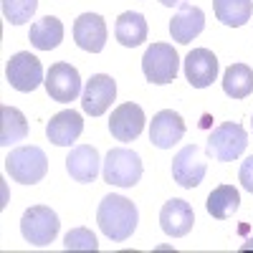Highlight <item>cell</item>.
<instances>
[{
	"label": "cell",
	"mask_w": 253,
	"mask_h": 253,
	"mask_svg": "<svg viewBox=\"0 0 253 253\" xmlns=\"http://www.w3.org/2000/svg\"><path fill=\"white\" fill-rule=\"evenodd\" d=\"M5 172L10 175V180H15L20 185H36L48 172V157L36 144L15 147L5 157Z\"/></svg>",
	"instance_id": "7a4b0ae2"
},
{
	"label": "cell",
	"mask_w": 253,
	"mask_h": 253,
	"mask_svg": "<svg viewBox=\"0 0 253 253\" xmlns=\"http://www.w3.org/2000/svg\"><path fill=\"white\" fill-rule=\"evenodd\" d=\"M58 228H61V220L48 205H33L20 218V233L31 246H38V248L53 243L58 236Z\"/></svg>",
	"instance_id": "5b68a950"
},
{
	"label": "cell",
	"mask_w": 253,
	"mask_h": 253,
	"mask_svg": "<svg viewBox=\"0 0 253 253\" xmlns=\"http://www.w3.org/2000/svg\"><path fill=\"white\" fill-rule=\"evenodd\" d=\"M142 71L150 84H172L180 71V56L170 43H152L142 56Z\"/></svg>",
	"instance_id": "8992f818"
},
{
	"label": "cell",
	"mask_w": 253,
	"mask_h": 253,
	"mask_svg": "<svg viewBox=\"0 0 253 253\" xmlns=\"http://www.w3.org/2000/svg\"><path fill=\"white\" fill-rule=\"evenodd\" d=\"M63 248L66 251H99V243L89 228H74L63 236Z\"/></svg>",
	"instance_id": "484cf974"
},
{
	"label": "cell",
	"mask_w": 253,
	"mask_h": 253,
	"mask_svg": "<svg viewBox=\"0 0 253 253\" xmlns=\"http://www.w3.org/2000/svg\"><path fill=\"white\" fill-rule=\"evenodd\" d=\"M185 137V122L177 112L162 109L150 122V142L160 150H170Z\"/></svg>",
	"instance_id": "5bb4252c"
},
{
	"label": "cell",
	"mask_w": 253,
	"mask_h": 253,
	"mask_svg": "<svg viewBox=\"0 0 253 253\" xmlns=\"http://www.w3.org/2000/svg\"><path fill=\"white\" fill-rule=\"evenodd\" d=\"M101 170V157L99 150L91 144H79L66 157V172L76 182H94Z\"/></svg>",
	"instance_id": "e0dca14e"
},
{
	"label": "cell",
	"mask_w": 253,
	"mask_h": 253,
	"mask_svg": "<svg viewBox=\"0 0 253 253\" xmlns=\"http://www.w3.org/2000/svg\"><path fill=\"white\" fill-rule=\"evenodd\" d=\"M193 223H195V213L190 203L180 200V198H172L167 200L160 210V228L165 230L170 238H182L193 230Z\"/></svg>",
	"instance_id": "9a60e30c"
},
{
	"label": "cell",
	"mask_w": 253,
	"mask_h": 253,
	"mask_svg": "<svg viewBox=\"0 0 253 253\" xmlns=\"http://www.w3.org/2000/svg\"><path fill=\"white\" fill-rule=\"evenodd\" d=\"M38 0H3V15L10 26H23L33 18Z\"/></svg>",
	"instance_id": "d4e9b609"
},
{
	"label": "cell",
	"mask_w": 253,
	"mask_h": 253,
	"mask_svg": "<svg viewBox=\"0 0 253 253\" xmlns=\"http://www.w3.org/2000/svg\"><path fill=\"white\" fill-rule=\"evenodd\" d=\"M28 137V122L15 107H0V147L18 144Z\"/></svg>",
	"instance_id": "ffe728a7"
},
{
	"label": "cell",
	"mask_w": 253,
	"mask_h": 253,
	"mask_svg": "<svg viewBox=\"0 0 253 253\" xmlns=\"http://www.w3.org/2000/svg\"><path fill=\"white\" fill-rule=\"evenodd\" d=\"M162 5H167V8H175V5H182L185 0H160Z\"/></svg>",
	"instance_id": "83f0119b"
},
{
	"label": "cell",
	"mask_w": 253,
	"mask_h": 253,
	"mask_svg": "<svg viewBox=\"0 0 253 253\" xmlns=\"http://www.w3.org/2000/svg\"><path fill=\"white\" fill-rule=\"evenodd\" d=\"M238 180L243 185V190L253 195V155H248L243 162H241V170H238Z\"/></svg>",
	"instance_id": "4316f807"
},
{
	"label": "cell",
	"mask_w": 253,
	"mask_h": 253,
	"mask_svg": "<svg viewBox=\"0 0 253 253\" xmlns=\"http://www.w3.org/2000/svg\"><path fill=\"white\" fill-rule=\"evenodd\" d=\"M251 248H253V238H251L248 243H243V246H241V251H251Z\"/></svg>",
	"instance_id": "f1b7e54d"
},
{
	"label": "cell",
	"mask_w": 253,
	"mask_h": 253,
	"mask_svg": "<svg viewBox=\"0 0 253 253\" xmlns=\"http://www.w3.org/2000/svg\"><path fill=\"white\" fill-rule=\"evenodd\" d=\"M213 10L223 26L241 28L253 15V0H213Z\"/></svg>",
	"instance_id": "7402d4cb"
},
{
	"label": "cell",
	"mask_w": 253,
	"mask_h": 253,
	"mask_svg": "<svg viewBox=\"0 0 253 253\" xmlns=\"http://www.w3.org/2000/svg\"><path fill=\"white\" fill-rule=\"evenodd\" d=\"M46 91L53 101H61V104H69L74 101L79 94H81V76L76 71V66L66 61H58L48 69L46 74Z\"/></svg>",
	"instance_id": "9c48e42d"
},
{
	"label": "cell",
	"mask_w": 253,
	"mask_h": 253,
	"mask_svg": "<svg viewBox=\"0 0 253 253\" xmlns=\"http://www.w3.org/2000/svg\"><path fill=\"white\" fill-rule=\"evenodd\" d=\"M74 41L81 51L101 53L107 46V23L99 13H84L74 23Z\"/></svg>",
	"instance_id": "4fadbf2b"
},
{
	"label": "cell",
	"mask_w": 253,
	"mask_h": 253,
	"mask_svg": "<svg viewBox=\"0 0 253 253\" xmlns=\"http://www.w3.org/2000/svg\"><path fill=\"white\" fill-rule=\"evenodd\" d=\"M28 41L38 51H53L63 41V23H61L56 15L41 18V20H36V23L31 26Z\"/></svg>",
	"instance_id": "44dd1931"
},
{
	"label": "cell",
	"mask_w": 253,
	"mask_h": 253,
	"mask_svg": "<svg viewBox=\"0 0 253 253\" xmlns=\"http://www.w3.org/2000/svg\"><path fill=\"white\" fill-rule=\"evenodd\" d=\"M248 147V134L238 122L218 124L208 137V155L215 162H233L238 160Z\"/></svg>",
	"instance_id": "277c9868"
},
{
	"label": "cell",
	"mask_w": 253,
	"mask_h": 253,
	"mask_svg": "<svg viewBox=\"0 0 253 253\" xmlns=\"http://www.w3.org/2000/svg\"><path fill=\"white\" fill-rule=\"evenodd\" d=\"M114 36L124 48H137L147 41V20L142 13L126 10L117 18L114 23Z\"/></svg>",
	"instance_id": "d6986e66"
},
{
	"label": "cell",
	"mask_w": 253,
	"mask_h": 253,
	"mask_svg": "<svg viewBox=\"0 0 253 253\" xmlns=\"http://www.w3.org/2000/svg\"><path fill=\"white\" fill-rule=\"evenodd\" d=\"M185 79L193 89H208L218 79V58L208 48H193L185 56Z\"/></svg>",
	"instance_id": "7c38bea8"
},
{
	"label": "cell",
	"mask_w": 253,
	"mask_h": 253,
	"mask_svg": "<svg viewBox=\"0 0 253 253\" xmlns=\"http://www.w3.org/2000/svg\"><path fill=\"white\" fill-rule=\"evenodd\" d=\"M142 157L134 152V150H126V147H114V150L107 152L104 157V180L109 185H117V187H134L139 180H142Z\"/></svg>",
	"instance_id": "3957f363"
},
{
	"label": "cell",
	"mask_w": 253,
	"mask_h": 253,
	"mask_svg": "<svg viewBox=\"0 0 253 253\" xmlns=\"http://www.w3.org/2000/svg\"><path fill=\"white\" fill-rule=\"evenodd\" d=\"M223 91L230 99H246L253 94V69L246 63H230L223 74Z\"/></svg>",
	"instance_id": "cb8c5ba5"
},
{
	"label": "cell",
	"mask_w": 253,
	"mask_h": 253,
	"mask_svg": "<svg viewBox=\"0 0 253 253\" xmlns=\"http://www.w3.org/2000/svg\"><path fill=\"white\" fill-rule=\"evenodd\" d=\"M5 76H8V84H10L15 91L31 94V91H36L41 84H43V66H41V61L33 53L18 51L8 61Z\"/></svg>",
	"instance_id": "52a82bcc"
},
{
	"label": "cell",
	"mask_w": 253,
	"mask_h": 253,
	"mask_svg": "<svg viewBox=\"0 0 253 253\" xmlns=\"http://www.w3.org/2000/svg\"><path fill=\"white\" fill-rule=\"evenodd\" d=\"M205 31V13L198 8V5H190V3H182L180 10L172 15L170 20V36L177 43H193V41Z\"/></svg>",
	"instance_id": "2e32d148"
},
{
	"label": "cell",
	"mask_w": 253,
	"mask_h": 253,
	"mask_svg": "<svg viewBox=\"0 0 253 253\" xmlns=\"http://www.w3.org/2000/svg\"><path fill=\"white\" fill-rule=\"evenodd\" d=\"M144 112L139 104L134 101H124L112 112L109 117V132L117 142H132L142 134L144 129Z\"/></svg>",
	"instance_id": "8fae6325"
},
{
	"label": "cell",
	"mask_w": 253,
	"mask_h": 253,
	"mask_svg": "<svg viewBox=\"0 0 253 253\" xmlns=\"http://www.w3.org/2000/svg\"><path fill=\"white\" fill-rule=\"evenodd\" d=\"M96 223L101 228V233L107 236L109 241H126L139 223V210L132 200H126L122 195H107L99 203L96 210Z\"/></svg>",
	"instance_id": "6da1fadb"
},
{
	"label": "cell",
	"mask_w": 253,
	"mask_h": 253,
	"mask_svg": "<svg viewBox=\"0 0 253 253\" xmlns=\"http://www.w3.org/2000/svg\"><path fill=\"white\" fill-rule=\"evenodd\" d=\"M114 99H117V81L107 74H94L81 91V109L91 117H101L112 107Z\"/></svg>",
	"instance_id": "30bf717a"
},
{
	"label": "cell",
	"mask_w": 253,
	"mask_h": 253,
	"mask_svg": "<svg viewBox=\"0 0 253 253\" xmlns=\"http://www.w3.org/2000/svg\"><path fill=\"white\" fill-rule=\"evenodd\" d=\"M81 132H84V119L74 109H63V112L53 114L51 122L46 124V137L56 147H71L81 137Z\"/></svg>",
	"instance_id": "ac0fdd59"
},
{
	"label": "cell",
	"mask_w": 253,
	"mask_h": 253,
	"mask_svg": "<svg viewBox=\"0 0 253 253\" xmlns=\"http://www.w3.org/2000/svg\"><path fill=\"white\" fill-rule=\"evenodd\" d=\"M205 170H208V165H205L203 150L198 144L182 147V150L175 155V160H172V180L180 187H185V190L198 187L203 182V177H205Z\"/></svg>",
	"instance_id": "ba28073f"
},
{
	"label": "cell",
	"mask_w": 253,
	"mask_h": 253,
	"mask_svg": "<svg viewBox=\"0 0 253 253\" xmlns=\"http://www.w3.org/2000/svg\"><path fill=\"white\" fill-rule=\"evenodd\" d=\"M238 205H241V193L233 185H218L213 193L208 195V203H205L208 213L218 220L230 218L238 210Z\"/></svg>",
	"instance_id": "603a6c76"
}]
</instances>
